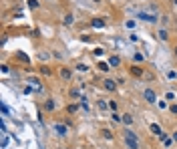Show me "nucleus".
Returning <instances> with one entry per match:
<instances>
[{"label": "nucleus", "instance_id": "24", "mask_svg": "<svg viewBox=\"0 0 177 149\" xmlns=\"http://www.w3.org/2000/svg\"><path fill=\"white\" fill-rule=\"evenodd\" d=\"M175 4H177V0H175Z\"/></svg>", "mask_w": 177, "mask_h": 149}, {"label": "nucleus", "instance_id": "14", "mask_svg": "<svg viewBox=\"0 0 177 149\" xmlns=\"http://www.w3.org/2000/svg\"><path fill=\"white\" fill-rule=\"evenodd\" d=\"M65 24H72V14H66L65 16Z\"/></svg>", "mask_w": 177, "mask_h": 149}, {"label": "nucleus", "instance_id": "2", "mask_svg": "<svg viewBox=\"0 0 177 149\" xmlns=\"http://www.w3.org/2000/svg\"><path fill=\"white\" fill-rule=\"evenodd\" d=\"M143 99L147 101V103H155V101H157V95H155L153 89H145L143 91Z\"/></svg>", "mask_w": 177, "mask_h": 149}, {"label": "nucleus", "instance_id": "22", "mask_svg": "<svg viewBox=\"0 0 177 149\" xmlns=\"http://www.w3.org/2000/svg\"><path fill=\"white\" fill-rule=\"evenodd\" d=\"M171 113H177V105H171Z\"/></svg>", "mask_w": 177, "mask_h": 149}, {"label": "nucleus", "instance_id": "18", "mask_svg": "<svg viewBox=\"0 0 177 149\" xmlns=\"http://www.w3.org/2000/svg\"><path fill=\"white\" fill-rule=\"evenodd\" d=\"M171 143H173V139H163V145H165V147H169Z\"/></svg>", "mask_w": 177, "mask_h": 149}, {"label": "nucleus", "instance_id": "17", "mask_svg": "<svg viewBox=\"0 0 177 149\" xmlns=\"http://www.w3.org/2000/svg\"><path fill=\"white\" fill-rule=\"evenodd\" d=\"M111 117H113V121H121V115H117V113H111Z\"/></svg>", "mask_w": 177, "mask_h": 149}, {"label": "nucleus", "instance_id": "23", "mask_svg": "<svg viewBox=\"0 0 177 149\" xmlns=\"http://www.w3.org/2000/svg\"><path fill=\"white\" fill-rule=\"evenodd\" d=\"M175 56H177V46H175Z\"/></svg>", "mask_w": 177, "mask_h": 149}, {"label": "nucleus", "instance_id": "10", "mask_svg": "<svg viewBox=\"0 0 177 149\" xmlns=\"http://www.w3.org/2000/svg\"><path fill=\"white\" fill-rule=\"evenodd\" d=\"M101 133L105 135V139H113V133H111L109 129H103V131H101Z\"/></svg>", "mask_w": 177, "mask_h": 149}, {"label": "nucleus", "instance_id": "5", "mask_svg": "<svg viewBox=\"0 0 177 149\" xmlns=\"http://www.w3.org/2000/svg\"><path fill=\"white\" fill-rule=\"evenodd\" d=\"M121 121L125 123V125H131V123H133V117L129 115V113H125V115H121Z\"/></svg>", "mask_w": 177, "mask_h": 149}, {"label": "nucleus", "instance_id": "11", "mask_svg": "<svg viewBox=\"0 0 177 149\" xmlns=\"http://www.w3.org/2000/svg\"><path fill=\"white\" fill-rule=\"evenodd\" d=\"M157 36H159L161 40H167V39H169V36H167V32H165V30H159V34H157Z\"/></svg>", "mask_w": 177, "mask_h": 149}, {"label": "nucleus", "instance_id": "8", "mask_svg": "<svg viewBox=\"0 0 177 149\" xmlns=\"http://www.w3.org/2000/svg\"><path fill=\"white\" fill-rule=\"evenodd\" d=\"M91 24H93V26H97V28H99V26H105V20H103V18H95V20L91 22Z\"/></svg>", "mask_w": 177, "mask_h": 149}, {"label": "nucleus", "instance_id": "7", "mask_svg": "<svg viewBox=\"0 0 177 149\" xmlns=\"http://www.w3.org/2000/svg\"><path fill=\"white\" fill-rule=\"evenodd\" d=\"M61 77L65 79V81H68V79H71V71H68V69H65V66H62V69H61Z\"/></svg>", "mask_w": 177, "mask_h": 149}, {"label": "nucleus", "instance_id": "12", "mask_svg": "<svg viewBox=\"0 0 177 149\" xmlns=\"http://www.w3.org/2000/svg\"><path fill=\"white\" fill-rule=\"evenodd\" d=\"M44 107H46V111H52V109H55V103H52V101H46V105H44Z\"/></svg>", "mask_w": 177, "mask_h": 149}, {"label": "nucleus", "instance_id": "3", "mask_svg": "<svg viewBox=\"0 0 177 149\" xmlns=\"http://www.w3.org/2000/svg\"><path fill=\"white\" fill-rule=\"evenodd\" d=\"M103 87H105L107 91H115V89H117V83L113 81V79H105V83H103Z\"/></svg>", "mask_w": 177, "mask_h": 149}, {"label": "nucleus", "instance_id": "13", "mask_svg": "<svg viewBox=\"0 0 177 149\" xmlns=\"http://www.w3.org/2000/svg\"><path fill=\"white\" fill-rule=\"evenodd\" d=\"M109 109H111V113H115L117 111V103L115 101H109Z\"/></svg>", "mask_w": 177, "mask_h": 149}, {"label": "nucleus", "instance_id": "15", "mask_svg": "<svg viewBox=\"0 0 177 149\" xmlns=\"http://www.w3.org/2000/svg\"><path fill=\"white\" fill-rule=\"evenodd\" d=\"M77 69H78V71H81V73H87V71H88V66H87V65H78Z\"/></svg>", "mask_w": 177, "mask_h": 149}, {"label": "nucleus", "instance_id": "21", "mask_svg": "<svg viewBox=\"0 0 177 149\" xmlns=\"http://www.w3.org/2000/svg\"><path fill=\"white\" fill-rule=\"evenodd\" d=\"M171 139H173V143H177V129L173 131V137H171Z\"/></svg>", "mask_w": 177, "mask_h": 149}, {"label": "nucleus", "instance_id": "9", "mask_svg": "<svg viewBox=\"0 0 177 149\" xmlns=\"http://www.w3.org/2000/svg\"><path fill=\"white\" fill-rule=\"evenodd\" d=\"M131 73L135 77H141V69H139V66H131Z\"/></svg>", "mask_w": 177, "mask_h": 149}, {"label": "nucleus", "instance_id": "16", "mask_svg": "<svg viewBox=\"0 0 177 149\" xmlns=\"http://www.w3.org/2000/svg\"><path fill=\"white\" fill-rule=\"evenodd\" d=\"M28 4H30V8H38V2L36 0H28Z\"/></svg>", "mask_w": 177, "mask_h": 149}, {"label": "nucleus", "instance_id": "4", "mask_svg": "<svg viewBox=\"0 0 177 149\" xmlns=\"http://www.w3.org/2000/svg\"><path fill=\"white\" fill-rule=\"evenodd\" d=\"M55 131L58 133V135H66V127H65V125H61V123H56V125H55Z\"/></svg>", "mask_w": 177, "mask_h": 149}, {"label": "nucleus", "instance_id": "1", "mask_svg": "<svg viewBox=\"0 0 177 149\" xmlns=\"http://www.w3.org/2000/svg\"><path fill=\"white\" fill-rule=\"evenodd\" d=\"M125 145L127 149H139V137L131 129H125Z\"/></svg>", "mask_w": 177, "mask_h": 149}, {"label": "nucleus", "instance_id": "6", "mask_svg": "<svg viewBox=\"0 0 177 149\" xmlns=\"http://www.w3.org/2000/svg\"><path fill=\"white\" fill-rule=\"evenodd\" d=\"M109 65L111 66H119V65H121V59H119V56H111V59H109Z\"/></svg>", "mask_w": 177, "mask_h": 149}, {"label": "nucleus", "instance_id": "20", "mask_svg": "<svg viewBox=\"0 0 177 149\" xmlns=\"http://www.w3.org/2000/svg\"><path fill=\"white\" fill-rule=\"evenodd\" d=\"M99 107H101V109H107V107H109V105H107L105 101H99Z\"/></svg>", "mask_w": 177, "mask_h": 149}, {"label": "nucleus", "instance_id": "19", "mask_svg": "<svg viewBox=\"0 0 177 149\" xmlns=\"http://www.w3.org/2000/svg\"><path fill=\"white\" fill-rule=\"evenodd\" d=\"M107 66H111V65H105V63H101V65H99V69H101V71H109Z\"/></svg>", "mask_w": 177, "mask_h": 149}]
</instances>
